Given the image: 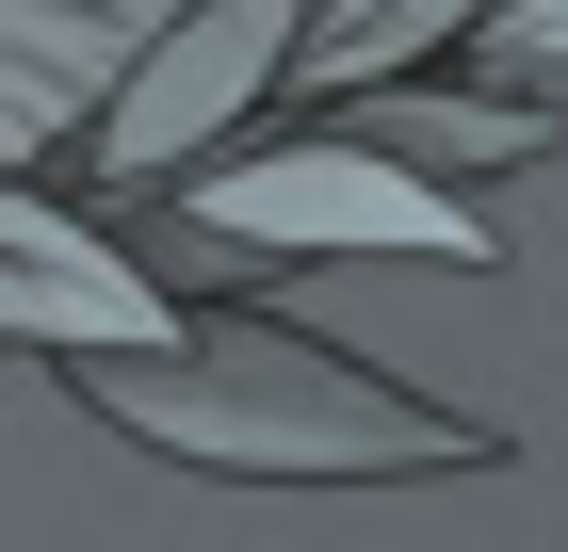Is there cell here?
Instances as JSON below:
<instances>
[{
	"mask_svg": "<svg viewBox=\"0 0 568 552\" xmlns=\"http://www.w3.org/2000/svg\"><path fill=\"white\" fill-rule=\"evenodd\" d=\"M131 439L244 488H374V471H504V423H438L357 358H261V374H114L98 390Z\"/></svg>",
	"mask_w": 568,
	"mask_h": 552,
	"instance_id": "6da1fadb",
	"label": "cell"
},
{
	"mask_svg": "<svg viewBox=\"0 0 568 552\" xmlns=\"http://www.w3.org/2000/svg\"><path fill=\"white\" fill-rule=\"evenodd\" d=\"M0 325H33V341H131V358H146V341H179V309L146 293L98 228L0 195Z\"/></svg>",
	"mask_w": 568,
	"mask_h": 552,
	"instance_id": "277c9868",
	"label": "cell"
},
{
	"mask_svg": "<svg viewBox=\"0 0 568 552\" xmlns=\"http://www.w3.org/2000/svg\"><path fill=\"white\" fill-rule=\"evenodd\" d=\"M276 49H293V0H195V17L163 33V66L114 98L98 163H195V130H227V114H244Z\"/></svg>",
	"mask_w": 568,
	"mask_h": 552,
	"instance_id": "3957f363",
	"label": "cell"
},
{
	"mask_svg": "<svg viewBox=\"0 0 568 552\" xmlns=\"http://www.w3.org/2000/svg\"><path fill=\"white\" fill-rule=\"evenodd\" d=\"M487 33H504V49H552V66H568V0H504Z\"/></svg>",
	"mask_w": 568,
	"mask_h": 552,
	"instance_id": "8992f818",
	"label": "cell"
},
{
	"mask_svg": "<svg viewBox=\"0 0 568 552\" xmlns=\"http://www.w3.org/2000/svg\"><path fill=\"white\" fill-rule=\"evenodd\" d=\"M195 228L261 260H423V277H504V228L455 212L423 163L357 147V130H293L261 163H195Z\"/></svg>",
	"mask_w": 568,
	"mask_h": 552,
	"instance_id": "7a4b0ae2",
	"label": "cell"
},
{
	"mask_svg": "<svg viewBox=\"0 0 568 552\" xmlns=\"http://www.w3.org/2000/svg\"><path fill=\"white\" fill-rule=\"evenodd\" d=\"M471 17H504V0H342L325 33H308V82H406L438 33H471Z\"/></svg>",
	"mask_w": 568,
	"mask_h": 552,
	"instance_id": "5b68a950",
	"label": "cell"
}]
</instances>
